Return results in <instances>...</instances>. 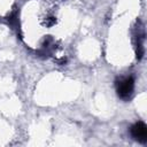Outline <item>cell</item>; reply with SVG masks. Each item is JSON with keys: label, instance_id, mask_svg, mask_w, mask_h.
Listing matches in <instances>:
<instances>
[{"label": "cell", "instance_id": "cell-1", "mask_svg": "<svg viewBox=\"0 0 147 147\" xmlns=\"http://www.w3.org/2000/svg\"><path fill=\"white\" fill-rule=\"evenodd\" d=\"M134 91V78L132 76L123 77L116 80V92L122 100L131 99Z\"/></svg>", "mask_w": 147, "mask_h": 147}, {"label": "cell", "instance_id": "cell-2", "mask_svg": "<svg viewBox=\"0 0 147 147\" xmlns=\"http://www.w3.org/2000/svg\"><path fill=\"white\" fill-rule=\"evenodd\" d=\"M131 137L138 142L146 144L147 142V126L144 122H137L130 129Z\"/></svg>", "mask_w": 147, "mask_h": 147}, {"label": "cell", "instance_id": "cell-3", "mask_svg": "<svg viewBox=\"0 0 147 147\" xmlns=\"http://www.w3.org/2000/svg\"><path fill=\"white\" fill-rule=\"evenodd\" d=\"M56 23V18L54 17V16H48V17H46L45 18V21H44V25L45 26H53L54 24Z\"/></svg>", "mask_w": 147, "mask_h": 147}]
</instances>
